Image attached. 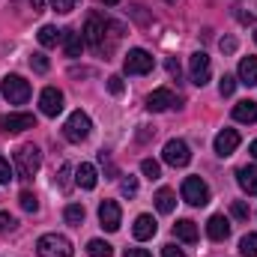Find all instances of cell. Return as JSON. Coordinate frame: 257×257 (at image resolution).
I'll return each instance as SVG.
<instances>
[{
    "mask_svg": "<svg viewBox=\"0 0 257 257\" xmlns=\"http://www.w3.org/2000/svg\"><path fill=\"white\" fill-rule=\"evenodd\" d=\"M111 30H120V27L111 24V21L102 18V15H90L87 24H84V42L93 45L99 54H111V51H114V42H117V36H120V33H111Z\"/></svg>",
    "mask_w": 257,
    "mask_h": 257,
    "instance_id": "1",
    "label": "cell"
},
{
    "mask_svg": "<svg viewBox=\"0 0 257 257\" xmlns=\"http://www.w3.org/2000/svg\"><path fill=\"white\" fill-rule=\"evenodd\" d=\"M42 168V153L36 144H21L15 150V171H18V180H33Z\"/></svg>",
    "mask_w": 257,
    "mask_h": 257,
    "instance_id": "2",
    "label": "cell"
},
{
    "mask_svg": "<svg viewBox=\"0 0 257 257\" xmlns=\"http://www.w3.org/2000/svg\"><path fill=\"white\" fill-rule=\"evenodd\" d=\"M36 254L39 257H72V242L63 233H45L36 242Z\"/></svg>",
    "mask_w": 257,
    "mask_h": 257,
    "instance_id": "3",
    "label": "cell"
},
{
    "mask_svg": "<svg viewBox=\"0 0 257 257\" xmlns=\"http://www.w3.org/2000/svg\"><path fill=\"white\" fill-rule=\"evenodd\" d=\"M0 93L9 105H24L30 99V84L21 78V75H6L0 81Z\"/></svg>",
    "mask_w": 257,
    "mask_h": 257,
    "instance_id": "4",
    "label": "cell"
},
{
    "mask_svg": "<svg viewBox=\"0 0 257 257\" xmlns=\"http://www.w3.org/2000/svg\"><path fill=\"white\" fill-rule=\"evenodd\" d=\"M90 128H93V123H90V117L84 111H72L69 120H66V126H63V135H66V141L81 144V141L90 138Z\"/></svg>",
    "mask_w": 257,
    "mask_h": 257,
    "instance_id": "5",
    "label": "cell"
},
{
    "mask_svg": "<svg viewBox=\"0 0 257 257\" xmlns=\"http://www.w3.org/2000/svg\"><path fill=\"white\" fill-rule=\"evenodd\" d=\"M162 159H165L171 168H186V165L192 162V150H189V144H186V141L171 138V141L165 144V150H162Z\"/></svg>",
    "mask_w": 257,
    "mask_h": 257,
    "instance_id": "6",
    "label": "cell"
},
{
    "mask_svg": "<svg viewBox=\"0 0 257 257\" xmlns=\"http://www.w3.org/2000/svg\"><path fill=\"white\" fill-rule=\"evenodd\" d=\"M183 200L192 206H206L209 203V186L200 177H186L183 180Z\"/></svg>",
    "mask_w": 257,
    "mask_h": 257,
    "instance_id": "7",
    "label": "cell"
},
{
    "mask_svg": "<svg viewBox=\"0 0 257 257\" xmlns=\"http://www.w3.org/2000/svg\"><path fill=\"white\" fill-rule=\"evenodd\" d=\"M153 54L150 51H144V48H132L126 54V60H123V69H126V75H147V72H153Z\"/></svg>",
    "mask_w": 257,
    "mask_h": 257,
    "instance_id": "8",
    "label": "cell"
},
{
    "mask_svg": "<svg viewBox=\"0 0 257 257\" xmlns=\"http://www.w3.org/2000/svg\"><path fill=\"white\" fill-rule=\"evenodd\" d=\"M27 128H36V117L33 114H3L0 117V132L3 135H18V132H27Z\"/></svg>",
    "mask_w": 257,
    "mask_h": 257,
    "instance_id": "9",
    "label": "cell"
},
{
    "mask_svg": "<svg viewBox=\"0 0 257 257\" xmlns=\"http://www.w3.org/2000/svg\"><path fill=\"white\" fill-rule=\"evenodd\" d=\"M99 221L108 233L120 230V221H123V212H120V203L117 200H102L99 203Z\"/></svg>",
    "mask_w": 257,
    "mask_h": 257,
    "instance_id": "10",
    "label": "cell"
},
{
    "mask_svg": "<svg viewBox=\"0 0 257 257\" xmlns=\"http://www.w3.org/2000/svg\"><path fill=\"white\" fill-rule=\"evenodd\" d=\"M189 72H192L194 84L203 87V84L209 81V75H212V69H209V57H206L203 51H194L192 57H189Z\"/></svg>",
    "mask_w": 257,
    "mask_h": 257,
    "instance_id": "11",
    "label": "cell"
},
{
    "mask_svg": "<svg viewBox=\"0 0 257 257\" xmlns=\"http://www.w3.org/2000/svg\"><path fill=\"white\" fill-rule=\"evenodd\" d=\"M39 108H42L45 117H57L63 111V93L57 87H45L42 96H39Z\"/></svg>",
    "mask_w": 257,
    "mask_h": 257,
    "instance_id": "12",
    "label": "cell"
},
{
    "mask_svg": "<svg viewBox=\"0 0 257 257\" xmlns=\"http://www.w3.org/2000/svg\"><path fill=\"white\" fill-rule=\"evenodd\" d=\"M174 105H177V96H174V90H168V87H159V90H153V93L147 96V108H150L153 114L168 111V108H174Z\"/></svg>",
    "mask_w": 257,
    "mask_h": 257,
    "instance_id": "13",
    "label": "cell"
},
{
    "mask_svg": "<svg viewBox=\"0 0 257 257\" xmlns=\"http://www.w3.org/2000/svg\"><path fill=\"white\" fill-rule=\"evenodd\" d=\"M215 153L221 156V159H227V156H233V150L239 147V132L236 128H221L218 135H215Z\"/></svg>",
    "mask_w": 257,
    "mask_h": 257,
    "instance_id": "14",
    "label": "cell"
},
{
    "mask_svg": "<svg viewBox=\"0 0 257 257\" xmlns=\"http://www.w3.org/2000/svg\"><path fill=\"white\" fill-rule=\"evenodd\" d=\"M156 230H159V224H156V218H153V215H138V218H135L132 233H135V239H138V242L153 239V236H156Z\"/></svg>",
    "mask_w": 257,
    "mask_h": 257,
    "instance_id": "15",
    "label": "cell"
},
{
    "mask_svg": "<svg viewBox=\"0 0 257 257\" xmlns=\"http://www.w3.org/2000/svg\"><path fill=\"white\" fill-rule=\"evenodd\" d=\"M206 233H209V239L224 242V239L230 236V221H227L224 215H212V218L206 221Z\"/></svg>",
    "mask_w": 257,
    "mask_h": 257,
    "instance_id": "16",
    "label": "cell"
},
{
    "mask_svg": "<svg viewBox=\"0 0 257 257\" xmlns=\"http://www.w3.org/2000/svg\"><path fill=\"white\" fill-rule=\"evenodd\" d=\"M63 51L66 57H81V51H84V33H78V30H63Z\"/></svg>",
    "mask_w": 257,
    "mask_h": 257,
    "instance_id": "17",
    "label": "cell"
},
{
    "mask_svg": "<svg viewBox=\"0 0 257 257\" xmlns=\"http://www.w3.org/2000/svg\"><path fill=\"white\" fill-rule=\"evenodd\" d=\"M96 180H99V177H96V168H93L90 162H81V165L75 168V186H81V189L90 192V189H96Z\"/></svg>",
    "mask_w": 257,
    "mask_h": 257,
    "instance_id": "18",
    "label": "cell"
},
{
    "mask_svg": "<svg viewBox=\"0 0 257 257\" xmlns=\"http://www.w3.org/2000/svg\"><path fill=\"white\" fill-rule=\"evenodd\" d=\"M236 183L245 194H257V165H245L236 171Z\"/></svg>",
    "mask_w": 257,
    "mask_h": 257,
    "instance_id": "19",
    "label": "cell"
},
{
    "mask_svg": "<svg viewBox=\"0 0 257 257\" xmlns=\"http://www.w3.org/2000/svg\"><path fill=\"white\" fill-rule=\"evenodd\" d=\"M233 120L236 123H257V102H251V99H245V102H236L233 105Z\"/></svg>",
    "mask_w": 257,
    "mask_h": 257,
    "instance_id": "20",
    "label": "cell"
},
{
    "mask_svg": "<svg viewBox=\"0 0 257 257\" xmlns=\"http://www.w3.org/2000/svg\"><path fill=\"white\" fill-rule=\"evenodd\" d=\"M174 233H177V239H183V242H197V224H194L192 218H180V221L174 224Z\"/></svg>",
    "mask_w": 257,
    "mask_h": 257,
    "instance_id": "21",
    "label": "cell"
},
{
    "mask_svg": "<svg viewBox=\"0 0 257 257\" xmlns=\"http://www.w3.org/2000/svg\"><path fill=\"white\" fill-rule=\"evenodd\" d=\"M236 81L245 84V87L257 84V57H245V60L239 63V78H236Z\"/></svg>",
    "mask_w": 257,
    "mask_h": 257,
    "instance_id": "22",
    "label": "cell"
},
{
    "mask_svg": "<svg viewBox=\"0 0 257 257\" xmlns=\"http://www.w3.org/2000/svg\"><path fill=\"white\" fill-rule=\"evenodd\" d=\"M174 206H177V194L171 192V189H159L156 192V209L159 212L168 215V212H174Z\"/></svg>",
    "mask_w": 257,
    "mask_h": 257,
    "instance_id": "23",
    "label": "cell"
},
{
    "mask_svg": "<svg viewBox=\"0 0 257 257\" xmlns=\"http://www.w3.org/2000/svg\"><path fill=\"white\" fill-rule=\"evenodd\" d=\"M60 39H63V30H57V27H51V24H45V27L39 30V45H42V48H54Z\"/></svg>",
    "mask_w": 257,
    "mask_h": 257,
    "instance_id": "24",
    "label": "cell"
},
{
    "mask_svg": "<svg viewBox=\"0 0 257 257\" xmlns=\"http://www.w3.org/2000/svg\"><path fill=\"white\" fill-rule=\"evenodd\" d=\"M87 254L90 257H111L114 248H111L105 239H90V242H87Z\"/></svg>",
    "mask_w": 257,
    "mask_h": 257,
    "instance_id": "25",
    "label": "cell"
},
{
    "mask_svg": "<svg viewBox=\"0 0 257 257\" xmlns=\"http://www.w3.org/2000/svg\"><path fill=\"white\" fill-rule=\"evenodd\" d=\"M84 215H87V212H84V206H81V203H69V206L63 209V218L69 221V224H81V221H84Z\"/></svg>",
    "mask_w": 257,
    "mask_h": 257,
    "instance_id": "26",
    "label": "cell"
},
{
    "mask_svg": "<svg viewBox=\"0 0 257 257\" xmlns=\"http://www.w3.org/2000/svg\"><path fill=\"white\" fill-rule=\"evenodd\" d=\"M239 254L242 257H257V233H245L239 242Z\"/></svg>",
    "mask_w": 257,
    "mask_h": 257,
    "instance_id": "27",
    "label": "cell"
},
{
    "mask_svg": "<svg viewBox=\"0 0 257 257\" xmlns=\"http://www.w3.org/2000/svg\"><path fill=\"white\" fill-rule=\"evenodd\" d=\"M141 171H144L147 180H159V177H162V168H159L156 159H144V162H141Z\"/></svg>",
    "mask_w": 257,
    "mask_h": 257,
    "instance_id": "28",
    "label": "cell"
},
{
    "mask_svg": "<svg viewBox=\"0 0 257 257\" xmlns=\"http://www.w3.org/2000/svg\"><path fill=\"white\" fill-rule=\"evenodd\" d=\"M18 203H21V209H24V212H36V209H39V200H36V194H33V192H21Z\"/></svg>",
    "mask_w": 257,
    "mask_h": 257,
    "instance_id": "29",
    "label": "cell"
},
{
    "mask_svg": "<svg viewBox=\"0 0 257 257\" xmlns=\"http://www.w3.org/2000/svg\"><path fill=\"white\" fill-rule=\"evenodd\" d=\"M236 84H239V81H236L233 75H224V78H221V84H218V93H221V96H233Z\"/></svg>",
    "mask_w": 257,
    "mask_h": 257,
    "instance_id": "30",
    "label": "cell"
},
{
    "mask_svg": "<svg viewBox=\"0 0 257 257\" xmlns=\"http://www.w3.org/2000/svg\"><path fill=\"white\" fill-rule=\"evenodd\" d=\"M30 66H33V72H39V75H45V72H48V57H45V54H39V51H36V54H33V57H30Z\"/></svg>",
    "mask_w": 257,
    "mask_h": 257,
    "instance_id": "31",
    "label": "cell"
},
{
    "mask_svg": "<svg viewBox=\"0 0 257 257\" xmlns=\"http://www.w3.org/2000/svg\"><path fill=\"white\" fill-rule=\"evenodd\" d=\"M230 215L239 218V221H248V206H245L242 200H233V203H230Z\"/></svg>",
    "mask_w": 257,
    "mask_h": 257,
    "instance_id": "32",
    "label": "cell"
},
{
    "mask_svg": "<svg viewBox=\"0 0 257 257\" xmlns=\"http://www.w3.org/2000/svg\"><path fill=\"white\" fill-rule=\"evenodd\" d=\"M12 180H15V171H12V165L0 156V183L6 186V183H12Z\"/></svg>",
    "mask_w": 257,
    "mask_h": 257,
    "instance_id": "33",
    "label": "cell"
},
{
    "mask_svg": "<svg viewBox=\"0 0 257 257\" xmlns=\"http://www.w3.org/2000/svg\"><path fill=\"white\" fill-rule=\"evenodd\" d=\"M75 3H78V0H51V9H54V12H60V15H66V12H72V9H75Z\"/></svg>",
    "mask_w": 257,
    "mask_h": 257,
    "instance_id": "34",
    "label": "cell"
},
{
    "mask_svg": "<svg viewBox=\"0 0 257 257\" xmlns=\"http://www.w3.org/2000/svg\"><path fill=\"white\" fill-rule=\"evenodd\" d=\"M120 192L126 194V197H135V194H138V180H135V177H126V180L120 183Z\"/></svg>",
    "mask_w": 257,
    "mask_h": 257,
    "instance_id": "35",
    "label": "cell"
},
{
    "mask_svg": "<svg viewBox=\"0 0 257 257\" xmlns=\"http://www.w3.org/2000/svg\"><path fill=\"white\" fill-rule=\"evenodd\" d=\"M108 90H111L114 96H123V90H126L123 78H120V75H111V78H108Z\"/></svg>",
    "mask_w": 257,
    "mask_h": 257,
    "instance_id": "36",
    "label": "cell"
},
{
    "mask_svg": "<svg viewBox=\"0 0 257 257\" xmlns=\"http://www.w3.org/2000/svg\"><path fill=\"white\" fill-rule=\"evenodd\" d=\"M69 174H72V168H69V165H63V168H60V177H57V180H54V183H57V186H60V189H69V186H72V183H69Z\"/></svg>",
    "mask_w": 257,
    "mask_h": 257,
    "instance_id": "37",
    "label": "cell"
},
{
    "mask_svg": "<svg viewBox=\"0 0 257 257\" xmlns=\"http://www.w3.org/2000/svg\"><path fill=\"white\" fill-rule=\"evenodd\" d=\"M15 227V218L9 215V212H0V233H6V230H12Z\"/></svg>",
    "mask_w": 257,
    "mask_h": 257,
    "instance_id": "38",
    "label": "cell"
},
{
    "mask_svg": "<svg viewBox=\"0 0 257 257\" xmlns=\"http://www.w3.org/2000/svg\"><path fill=\"white\" fill-rule=\"evenodd\" d=\"M162 257H186V251H183V248H177V245L171 242V245H165V248H162Z\"/></svg>",
    "mask_w": 257,
    "mask_h": 257,
    "instance_id": "39",
    "label": "cell"
},
{
    "mask_svg": "<svg viewBox=\"0 0 257 257\" xmlns=\"http://www.w3.org/2000/svg\"><path fill=\"white\" fill-rule=\"evenodd\" d=\"M218 45H221V51H224V54H233V51H236V39H230V36H227V39H221Z\"/></svg>",
    "mask_w": 257,
    "mask_h": 257,
    "instance_id": "40",
    "label": "cell"
},
{
    "mask_svg": "<svg viewBox=\"0 0 257 257\" xmlns=\"http://www.w3.org/2000/svg\"><path fill=\"white\" fill-rule=\"evenodd\" d=\"M126 257H153V254H150L147 248H128V251H126Z\"/></svg>",
    "mask_w": 257,
    "mask_h": 257,
    "instance_id": "41",
    "label": "cell"
},
{
    "mask_svg": "<svg viewBox=\"0 0 257 257\" xmlns=\"http://www.w3.org/2000/svg\"><path fill=\"white\" fill-rule=\"evenodd\" d=\"M27 3H30V9H33V15L45 9V0H27Z\"/></svg>",
    "mask_w": 257,
    "mask_h": 257,
    "instance_id": "42",
    "label": "cell"
},
{
    "mask_svg": "<svg viewBox=\"0 0 257 257\" xmlns=\"http://www.w3.org/2000/svg\"><path fill=\"white\" fill-rule=\"evenodd\" d=\"M168 72H171V75H180V63H177V60H168Z\"/></svg>",
    "mask_w": 257,
    "mask_h": 257,
    "instance_id": "43",
    "label": "cell"
},
{
    "mask_svg": "<svg viewBox=\"0 0 257 257\" xmlns=\"http://www.w3.org/2000/svg\"><path fill=\"white\" fill-rule=\"evenodd\" d=\"M248 150H251V156L257 159V141H251V147H248Z\"/></svg>",
    "mask_w": 257,
    "mask_h": 257,
    "instance_id": "44",
    "label": "cell"
},
{
    "mask_svg": "<svg viewBox=\"0 0 257 257\" xmlns=\"http://www.w3.org/2000/svg\"><path fill=\"white\" fill-rule=\"evenodd\" d=\"M102 3H105V6H117L120 0H102Z\"/></svg>",
    "mask_w": 257,
    "mask_h": 257,
    "instance_id": "45",
    "label": "cell"
},
{
    "mask_svg": "<svg viewBox=\"0 0 257 257\" xmlns=\"http://www.w3.org/2000/svg\"><path fill=\"white\" fill-rule=\"evenodd\" d=\"M254 42H257V33H254Z\"/></svg>",
    "mask_w": 257,
    "mask_h": 257,
    "instance_id": "46",
    "label": "cell"
},
{
    "mask_svg": "<svg viewBox=\"0 0 257 257\" xmlns=\"http://www.w3.org/2000/svg\"><path fill=\"white\" fill-rule=\"evenodd\" d=\"M168 3H174V0H168Z\"/></svg>",
    "mask_w": 257,
    "mask_h": 257,
    "instance_id": "47",
    "label": "cell"
}]
</instances>
